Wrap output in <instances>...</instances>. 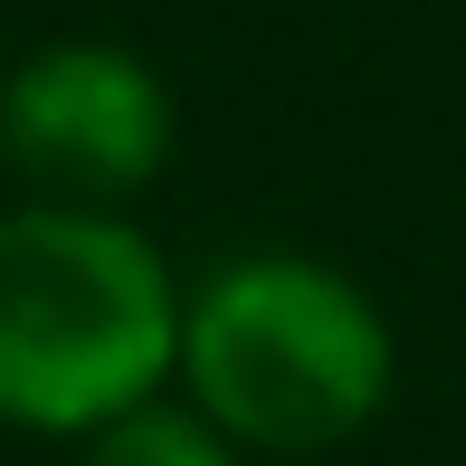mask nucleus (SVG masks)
Instances as JSON below:
<instances>
[{
    "mask_svg": "<svg viewBox=\"0 0 466 466\" xmlns=\"http://www.w3.org/2000/svg\"><path fill=\"white\" fill-rule=\"evenodd\" d=\"M181 267L134 209H0V429L86 448L96 429L172 400Z\"/></svg>",
    "mask_w": 466,
    "mask_h": 466,
    "instance_id": "obj_1",
    "label": "nucleus"
},
{
    "mask_svg": "<svg viewBox=\"0 0 466 466\" xmlns=\"http://www.w3.org/2000/svg\"><path fill=\"white\" fill-rule=\"evenodd\" d=\"M172 390L238 457H324L390 410L400 333L352 267L314 248H238L181 286Z\"/></svg>",
    "mask_w": 466,
    "mask_h": 466,
    "instance_id": "obj_2",
    "label": "nucleus"
},
{
    "mask_svg": "<svg viewBox=\"0 0 466 466\" xmlns=\"http://www.w3.org/2000/svg\"><path fill=\"white\" fill-rule=\"evenodd\" d=\"M181 153V96L124 38H38L0 57V162L29 200L134 209Z\"/></svg>",
    "mask_w": 466,
    "mask_h": 466,
    "instance_id": "obj_3",
    "label": "nucleus"
},
{
    "mask_svg": "<svg viewBox=\"0 0 466 466\" xmlns=\"http://www.w3.org/2000/svg\"><path fill=\"white\" fill-rule=\"evenodd\" d=\"M76 466H258V457H238V448H228V438L172 390V400H153V410L115 419V429H96L86 448H76Z\"/></svg>",
    "mask_w": 466,
    "mask_h": 466,
    "instance_id": "obj_4",
    "label": "nucleus"
}]
</instances>
